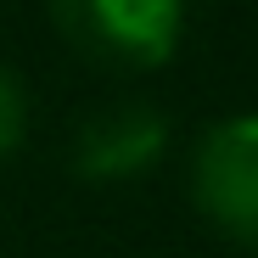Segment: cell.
Returning a JSON list of instances; mask_svg holds the SVG:
<instances>
[{
    "label": "cell",
    "instance_id": "obj_1",
    "mask_svg": "<svg viewBox=\"0 0 258 258\" xmlns=\"http://www.w3.org/2000/svg\"><path fill=\"white\" fill-rule=\"evenodd\" d=\"M51 17L101 68H163L185 34L180 0H51Z\"/></svg>",
    "mask_w": 258,
    "mask_h": 258
},
{
    "label": "cell",
    "instance_id": "obj_2",
    "mask_svg": "<svg viewBox=\"0 0 258 258\" xmlns=\"http://www.w3.org/2000/svg\"><path fill=\"white\" fill-rule=\"evenodd\" d=\"M197 208L230 241L258 247V112L213 123L191 157Z\"/></svg>",
    "mask_w": 258,
    "mask_h": 258
},
{
    "label": "cell",
    "instance_id": "obj_3",
    "mask_svg": "<svg viewBox=\"0 0 258 258\" xmlns=\"http://www.w3.org/2000/svg\"><path fill=\"white\" fill-rule=\"evenodd\" d=\"M168 146V123L146 101H123L101 107L73 141V168L84 180H135L163 157Z\"/></svg>",
    "mask_w": 258,
    "mask_h": 258
},
{
    "label": "cell",
    "instance_id": "obj_4",
    "mask_svg": "<svg viewBox=\"0 0 258 258\" xmlns=\"http://www.w3.org/2000/svg\"><path fill=\"white\" fill-rule=\"evenodd\" d=\"M23 129H28V96H23V84L0 68V157L17 152Z\"/></svg>",
    "mask_w": 258,
    "mask_h": 258
}]
</instances>
